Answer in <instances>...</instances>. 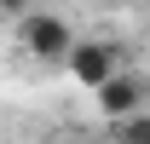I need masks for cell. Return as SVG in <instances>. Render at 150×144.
<instances>
[{
	"instance_id": "cell-4",
	"label": "cell",
	"mask_w": 150,
	"mask_h": 144,
	"mask_svg": "<svg viewBox=\"0 0 150 144\" xmlns=\"http://www.w3.org/2000/svg\"><path fill=\"white\" fill-rule=\"evenodd\" d=\"M110 138L115 144H150V109H139L127 121H110Z\"/></svg>"
},
{
	"instance_id": "cell-2",
	"label": "cell",
	"mask_w": 150,
	"mask_h": 144,
	"mask_svg": "<svg viewBox=\"0 0 150 144\" xmlns=\"http://www.w3.org/2000/svg\"><path fill=\"white\" fill-rule=\"evenodd\" d=\"M64 69L75 75V87L98 92L110 75L127 69V58H121V46H115V40H75V52H69V64H64Z\"/></svg>"
},
{
	"instance_id": "cell-1",
	"label": "cell",
	"mask_w": 150,
	"mask_h": 144,
	"mask_svg": "<svg viewBox=\"0 0 150 144\" xmlns=\"http://www.w3.org/2000/svg\"><path fill=\"white\" fill-rule=\"evenodd\" d=\"M18 46L29 58H40V64H69L75 35H69V23L58 18V12H29V18L18 23Z\"/></svg>"
},
{
	"instance_id": "cell-3",
	"label": "cell",
	"mask_w": 150,
	"mask_h": 144,
	"mask_svg": "<svg viewBox=\"0 0 150 144\" xmlns=\"http://www.w3.org/2000/svg\"><path fill=\"white\" fill-rule=\"evenodd\" d=\"M144 98H150V87H144V75H133V69L110 75V81L93 92V104H98V115H104V121H127V115H139V109H144Z\"/></svg>"
},
{
	"instance_id": "cell-5",
	"label": "cell",
	"mask_w": 150,
	"mask_h": 144,
	"mask_svg": "<svg viewBox=\"0 0 150 144\" xmlns=\"http://www.w3.org/2000/svg\"><path fill=\"white\" fill-rule=\"evenodd\" d=\"M29 12H35L29 0H0V18H12V23H23V18H29Z\"/></svg>"
}]
</instances>
